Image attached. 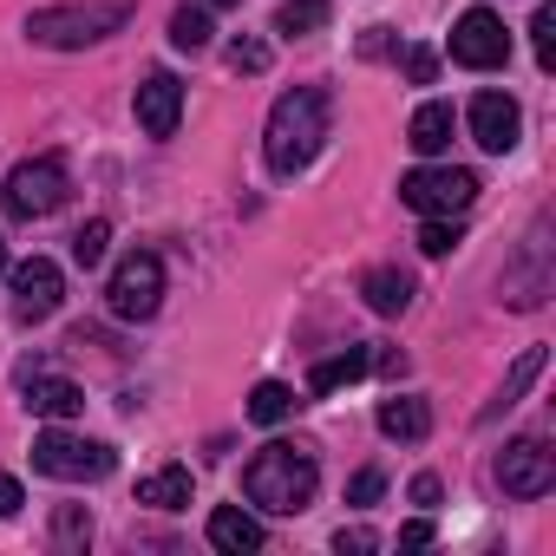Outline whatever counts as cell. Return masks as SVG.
I'll list each match as a JSON object with an SVG mask.
<instances>
[{"instance_id": "20", "label": "cell", "mask_w": 556, "mask_h": 556, "mask_svg": "<svg viewBox=\"0 0 556 556\" xmlns=\"http://www.w3.org/2000/svg\"><path fill=\"white\" fill-rule=\"evenodd\" d=\"M380 432H387V439H400V445H419V439L432 432V406H426V400H413V393H400V400H387V406H380Z\"/></svg>"}, {"instance_id": "30", "label": "cell", "mask_w": 556, "mask_h": 556, "mask_svg": "<svg viewBox=\"0 0 556 556\" xmlns=\"http://www.w3.org/2000/svg\"><path fill=\"white\" fill-rule=\"evenodd\" d=\"M229 66H236V73H268V47H262V40H249V34H242V40H236V47H229Z\"/></svg>"}, {"instance_id": "6", "label": "cell", "mask_w": 556, "mask_h": 556, "mask_svg": "<svg viewBox=\"0 0 556 556\" xmlns=\"http://www.w3.org/2000/svg\"><path fill=\"white\" fill-rule=\"evenodd\" d=\"M400 203L419 210V216H465V210L478 203V177L458 170V164H432V157H426L419 170L400 177Z\"/></svg>"}, {"instance_id": "5", "label": "cell", "mask_w": 556, "mask_h": 556, "mask_svg": "<svg viewBox=\"0 0 556 556\" xmlns=\"http://www.w3.org/2000/svg\"><path fill=\"white\" fill-rule=\"evenodd\" d=\"M34 471H40V478H60V484H92V478L112 471V445L79 439V432H66V426L53 419V426L34 439Z\"/></svg>"}, {"instance_id": "16", "label": "cell", "mask_w": 556, "mask_h": 556, "mask_svg": "<svg viewBox=\"0 0 556 556\" xmlns=\"http://www.w3.org/2000/svg\"><path fill=\"white\" fill-rule=\"evenodd\" d=\"M27 413H40V419H79L86 393L73 380H60V374H40V380H27Z\"/></svg>"}, {"instance_id": "35", "label": "cell", "mask_w": 556, "mask_h": 556, "mask_svg": "<svg viewBox=\"0 0 556 556\" xmlns=\"http://www.w3.org/2000/svg\"><path fill=\"white\" fill-rule=\"evenodd\" d=\"M439 491H445V484H439L432 471H419V478H413V504H439Z\"/></svg>"}, {"instance_id": "29", "label": "cell", "mask_w": 556, "mask_h": 556, "mask_svg": "<svg viewBox=\"0 0 556 556\" xmlns=\"http://www.w3.org/2000/svg\"><path fill=\"white\" fill-rule=\"evenodd\" d=\"M380 491H387V471L380 465H367V471H354V484H348V504H380Z\"/></svg>"}, {"instance_id": "13", "label": "cell", "mask_w": 556, "mask_h": 556, "mask_svg": "<svg viewBox=\"0 0 556 556\" xmlns=\"http://www.w3.org/2000/svg\"><path fill=\"white\" fill-rule=\"evenodd\" d=\"M543 295H549V242H543V223H536L530 242H523V268L504 275V302L510 308H536Z\"/></svg>"}, {"instance_id": "17", "label": "cell", "mask_w": 556, "mask_h": 556, "mask_svg": "<svg viewBox=\"0 0 556 556\" xmlns=\"http://www.w3.org/2000/svg\"><path fill=\"white\" fill-rule=\"evenodd\" d=\"M210 543L223 556H249V549H262V523L242 504H223V510H210Z\"/></svg>"}, {"instance_id": "4", "label": "cell", "mask_w": 556, "mask_h": 556, "mask_svg": "<svg viewBox=\"0 0 556 556\" xmlns=\"http://www.w3.org/2000/svg\"><path fill=\"white\" fill-rule=\"evenodd\" d=\"M66 184H73L66 177V151H40V157L8 170V184H0V210H8L14 223H40V216H53L66 203Z\"/></svg>"}, {"instance_id": "18", "label": "cell", "mask_w": 556, "mask_h": 556, "mask_svg": "<svg viewBox=\"0 0 556 556\" xmlns=\"http://www.w3.org/2000/svg\"><path fill=\"white\" fill-rule=\"evenodd\" d=\"M536 374H543V348H523V354H517V367L504 374L497 400H491V406L478 413V426H497V419H504V413H510V406H517V400H523L530 387H536Z\"/></svg>"}, {"instance_id": "15", "label": "cell", "mask_w": 556, "mask_h": 556, "mask_svg": "<svg viewBox=\"0 0 556 556\" xmlns=\"http://www.w3.org/2000/svg\"><path fill=\"white\" fill-rule=\"evenodd\" d=\"M361 374H374V348H348V354H328V361H315V374H308V393H315V400H328V393L354 387Z\"/></svg>"}, {"instance_id": "19", "label": "cell", "mask_w": 556, "mask_h": 556, "mask_svg": "<svg viewBox=\"0 0 556 556\" xmlns=\"http://www.w3.org/2000/svg\"><path fill=\"white\" fill-rule=\"evenodd\" d=\"M361 295H367L374 315H406V308H413V275H406V268H367Z\"/></svg>"}, {"instance_id": "12", "label": "cell", "mask_w": 556, "mask_h": 556, "mask_svg": "<svg viewBox=\"0 0 556 556\" xmlns=\"http://www.w3.org/2000/svg\"><path fill=\"white\" fill-rule=\"evenodd\" d=\"M465 118H471L478 151H491V157L517 151V138H523V112H517V99H510V92H478Z\"/></svg>"}, {"instance_id": "21", "label": "cell", "mask_w": 556, "mask_h": 556, "mask_svg": "<svg viewBox=\"0 0 556 556\" xmlns=\"http://www.w3.org/2000/svg\"><path fill=\"white\" fill-rule=\"evenodd\" d=\"M138 504H151V510H184V504H190V465H164V471L138 478Z\"/></svg>"}, {"instance_id": "1", "label": "cell", "mask_w": 556, "mask_h": 556, "mask_svg": "<svg viewBox=\"0 0 556 556\" xmlns=\"http://www.w3.org/2000/svg\"><path fill=\"white\" fill-rule=\"evenodd\" d=\"M334 138V105L321 86H295L268 105V125H262V164L275 177H295L321 157V144Z\"/></svg>"}, {"instance_id": "28", "label": "cell", "mask_w": 556, "mask_h": 556, "mask_svg": "<svg viewBox=\"0 0 556 556\" xmlns=\"http://www.w3.org/2000/svg\"><path fill=\"white\" fill-rule=\"evenodd\" d=\"M530 40H536V66H543V73H556V8H536Z\"/></svg>"}, {"instance_id": "14", "label": "cell", "mask_w": 556, "mask_h": 556, "mask_svg": "<svg viewBox=\"0 0 556 556\" xmlns=\"http://www.w3.org/2000/svg\"><path fill=\"white\" fill-rule=\"evenodd\" d=\"M452 125H458L452 105H445V99H426V105L413 112V125H406V144H413L419 157H445V151H452Z\"/></svg>"}, {"instance_id": "25", "label": "cell", "mask_w": 556, "mask_h": 556, "mask_svg": "<svg viewBox=\"0 0 556 556\" xmlns=\"http://www.w3.org/2000/svg\"><path fill=\"white\" fill-rule=\"evenodd\" d=\"M465 242V223L458 216H426V229H419V249L426 255H452Z\"/></svg>"}, {"instance_id": "2", "label": "cell", "mask_w": 556, "mask_h": 556, "mask_svg": "<svg viewBox=\"0 0 556 556\" xmlns=\"http://www.w3.org/2000/svg\"><path fill=\"white\" fill-rule=\"evenodd\" d=\"M315 491H321V465H315L308 445L275 439V445H262V452L242 465V497H249L255 510H268V517H295V510H308Z\"/></svg>"}, {"instance_id": "36", "label": "cell", "mask_w": 556, "mask_h": 556, "mask_svg": "<svg viewBox=\"0 0 556 556\" xmlns=\"http://www.w3.org/2000/svg\"><path fill=\"white\" fill-rule=\"evenodd\" d=\"M203 8H236V0H203Z\"/></svg>"}, {"instance_id": "31", "label": "cell", "mask_w": 556, "mask_h": 556, "mask_svg": "<svg viewBox=\"0 0 556 556\" xmlns=\"http://www.w3.org/2000/svg\"><path fill=\"white\" fill-rule=\"evenodd\" d=\"M374 543H380V536H374V530H361V523H354V530H341V536H334V549H341V556H367V549H374Z\"/></svg>"}, {"instance_id": "32", "label": "cell", "mask_w": 556, "mask_h": 556, "mask_svg": "<svg viewBox=\"0 0 556 556\" xmlns=\"http://www.w3.org/2000/svg\"><path fill=\"white\" fill-rule=\"evenodd\" d=\"M21 504H27L21 478H8V471H0V517H21Z\"/></svg>"}, {"instance_id": "11", "label": "cell", "mask_w": 556, "mask_h": 556, "mask_svg": "<svg viewBox=\"0 0 556 556\" xmlns=\"http://www.w3.org/2000/svg\"><path fill=\"white\" fill-rule=\"evenodd\" d=\"M131 112H138V131H144V138H177V118H184V79L164 73V66L144 73Z\"/></svg>"}, {"instance_id": "8", "label": "cell", "mask_w": 556, "mask_h": 556, "mask_svg": "<svg viewBox=\"0 0 556 556\" xmlns=\"http://www.w3.org/2000/svg\"><path fill=\"white\" fill-rule=\"evenodd\" d=\"M504 60H510L504 21H497L491 8H465L458 27H452V66H465V73H497Z\"/></svg>"}, {"instance_id": "22", "label": "cell", "mask_w": 556, "mask_h": 556, "mask_svg": "<svg viewBox=\"0 0 556 556\" xmlns=\"http://www.w3.org/2000/svg\"><path fill=\"white\" fill-rule=\"evenodd\" d=\"M328 21H334L328 0H282V8H275V34L282 40H315Z\"/></svg>"}, {"instance_id": "27", "label": "cell", "mask_w": 556, "mask_h": 556, "mask_svg": "<svg viewBox=\"0 0 556 556\" xmlns=\"http://www.w3.org/2000/svg\"><path fill=\"white\" fill-rule=\"evenodd\" d=\"M92 536V517H86V504H60V517H53V543L60 549H79Z\"/></svg>"}, {"instance_id": "34", "label": "cell", "mask_w": 556, "mask_h": 556, "mask_svg": "<svg viewBox=\"0 0 556 556\" xmlns=\"http://www.w3.org/2000/svg\"><path fill=\"white\" fill-rule=\"evenodd\" d=\"M432 536H439V530H432V517H413V523L400 530V549H426Z\"/></svg>"}, {"instance_id": "37", "label": "cell", "mask_w": 556, "mask_h": 556, "mask_svg": "<svg viewBox=\"0 0 556 556\" xmlns=\"http://www.w3.org/2000/svg\"><path fill=\"white\" fill-rule=\"evenodd\" d=\"M0 275H8V242H0Z\"/></svg>"}, {"instance_id": "23", "label": "cell", "mask_w": 556, "mask_h": 556, "mask_svg": "<svg viewBox=\"0 0 556 556\" xmlns=\"http://www.w3.org/2000/svg\"><path fill=\"white\" fill-rule=\"evenodd\" d=\"M295 413V387H282V380H262L255 393H249V419L255 426H282Z\"/></svg>"}, {"instance_id": "9", "label": "cell", "mask_w": 556, "mask_h": 556, "mask_svg": "<svg viewBox=\"0 0 556 556\" xmlns=\"http://www.w3.org/2000/svg\"><path fill=\"white\" fill-rule=\"evenodd\" d=\"M497 484H504V497H549L556 491V452H549V439H510L504 452H497Z\"/></svg>"}, {"instance_id": "24", "label": "cell", "mask_w": 556, "mask_h": 556, "mask_svg": "<svg viewBox=\"0 0 556 556\" xmlns=\"http://www.w3.org/2000/svg\"><path fill=\"white\" fill-rule=\"evenodd\" d=\"M210 34H216V27H210V8H177V14H170V47H177V53H203Z\"/></svg>"}, {"instance_id": "7", "label": "cell", "mask_w": 556, "mask_h": 556, "mask_svg": "<svg viewBox=\"0 0 556 556\" xmlns=\"http://www.w3.org/2000/svg\"><path fill=\"white\" fill-rule=\"evenodd\" d=\"M105 308L118 321H151L164 308V262L151 249H131L118 268H112V282H105Z\"/></svg>"}, {"instance_id": "3", "label": "cell", "mask_w": 556, "mask_h": 556, "mask_svg": "<svg viewBox=\"0 0 556 556\" xmlns=\"http://www.w3.org/2000/svg\"><path fill=\"white\" fill-rule=\"evenodd\" d=\"M125 21H131L125 0H86V8H40V14H27V40H34V47H53V53H79V47L112 40Z\"/></svg>"}, {"instance_id": "10", "label": "cell", "mask_w": 556, "mask_h": 556, "mask_svg": "<svg viewBox=\"0 0 556 556\" xmlns=\"http://www.w3.org/2000/svg\"><path fill=\"white\" fill-rule=\"evenodd\" d=\"M60 302H66V275H60V262H53V255H27V262L14 268V321L40 328V321L60 315Z\"/></svg>"}, {"instance_id": "33", "label": "cell", "mask_w": 556, "mask_h": 556, "mask_svg": "<svg viewBox=\"0 0 556 556\" xmlns=\"http://www.w3.org/2000/svg\"><path fill=\"white\" fill-rule=\"evenodd\" d=\"M406 73H413V86H432V73H439V60H432L426 47H413V53H406Z\"/></svg>"}, {"instance_id": "26", "label": "cell", "mask_w": 556, "mask_h": 556, "mask_svg": "<svg viewBox=\"0 0 556 556\" xmlns=\"http://www.w3.org/2000/svg\"><path fill=\"white\" fill-rule=\"evenodd\" d=\"M105 242H112V223L92 216V223L73 236V262H79V268H99V262H105Z\"/></svg>"}]
</instances>
